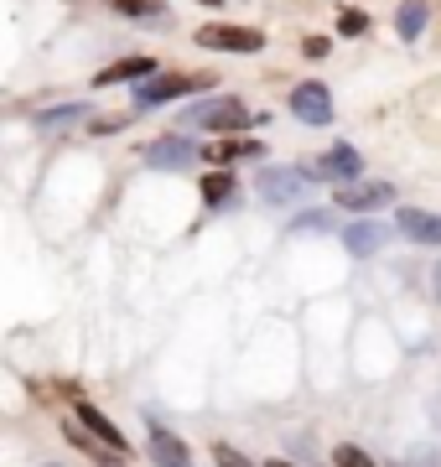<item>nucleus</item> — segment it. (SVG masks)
Masks as SVG:
<instances>
[{
    "mask_svg": "<svg viewBox=\"0 0 441 467\" xmlns=\"http://www.w3.org/2000/svg\"><path fill=\"white\" fill-rule=\"evenodd\" d=\"M182 125H198V130H244L250 125V109L239 99H203Z\"/></svg>",
    "mask_w": 441,
    "mask_h": 467,
    "instance_id": "1",
    "label": "nucleus"
},
{
    "mask_svg": "<svg viewBox=\"0 0 441 467\" xmlns=\"http://www.w3.org/2000/svg\"><path fill=\"white\" fill-rule=\"evenodd\" d=\"M255 187H260V198L271 202V208H291V202L306 192V177L302 171H291V167H265Z\"/></svg>",
    "mask_w": 441,
    "mask_h": 467,
    "instance_id": "2",
    "label": "nucleus"
},
{
    "mask_svg": "<svg viewBox=\"0 0 441 467\" xmlns=\"http://www.w3.org/2000/svg\"><path fill=\"white\" fill-rule=\"evenodd\" d=\"M385 244H390V223H385V218H354V223L343 229V250L358 254V260L379 254Z\"/></svg>",
    "mask_w": 441,
    "mask_h": 467,
    "instance_id": "3",
    "label": "nucleus"
},
{
    "mask_svg": "<svg viewBox=\"0 0 441 467\" xmlns=\"http://www.w3.org/2000/svg\"><path fill=\"white\" fill-rule=\"evenodd\" d=\"M291 115L302 119V125H333V94H327V84L291 88Z\"/></svg>",
    "mask_w": 441,
    "mask_h": 467,
    "instance_id": "4",
    "label": "nucleus"
},
{
    "mask_svg": "<svg viewBox=\"0 0 441 467\" xmlns=\"http://www.w3.org/2000/svg\"><path fill=\"white\" fill-rule=\"evenodd\" d=\"M146 161H151L156 171H182V167L198 161V146H192L187 135H161V140L146 146Z\"/></svg>",
    "mask_w": 441,
    "mask_h": 467,
    "instance_id": "5",
    "label": "nucleus"
},
{
    "mask_svg": "<svg viewBox=\"0 0 441 467\" xmlns=\"http://www.w3.org/2000/svg\"><path fill=\"white\" fill-rule=\"evenodd\" d=\"M198 42L213 47V52H260L265 47V36H260L255 26H203Z\"/></svg>",
    "mask_w": 441,
    "mask_h": 467,
    "instance_id": "6",
    "label": "nucleus"
},
{
    "mask_svg": "<svg viewBox=\"0 0 441 467\" xmlns=\"http://www.w3.org/2000/svg\"><path fill=\"white\" fill-rule=\"evenodd\" d=\"M213 78H187V73H167V78H151V84H136V99L140 104H167V99H182L192 88H208Z\"/></svg>",
    "mask_w": 441,
    "mask_h": 467,
    "instance_id": "7",
    "label": "nucleus"
},
{
    "mask_svg": "<svg viewBox=\"0 0 441 467\" xmlns=\"http://www.w3.org/2000/svg\"><path fill=\"white\" fill-rule=\"evenodd\" d=\"M358 171H364V156H358L354 146H333L323 161H317V171H312V177H327V182H354Z\"/></svg>",
    "mask_w": 441,
    "mask_h": 467,
    "instance_id": "8",
    "label": "nucleus"
},
{
    "mask_svg": "<svg viewBox=\"0 0 441 467\" xmlns=\"http://www.w3.org/2000/svg\"><path fill=\"white\" fill-rule=\"evenodd\" d=\"M400 234L415 239V244H441V213H426V208H400Z\"/></svg>",
    "mask_w": 441,
    "mask_h": 467,
    "instance_id": "9",
    "label": "nucleus"
},
{
    "mask_svg": "<svg viewBox=\"0 0 441 467\" xmlns=\"http://www.w3.org/2000/svg\"><path fill=\"white\" fill-rule=\"evenodd\" d=\"M395 198L390 182H358V187H343L338 192V208H358V213H369V208H385Z\"/></svg>",
    "mask_w": 441,
    "mask_h": 467,
    "instance_id": "10",
    "label": "nucleus"
},
{
    "mask_svg": "<svg viewBox=\"0 0 441 467\" xmlns=\"http://www.w3.org/2000/svg\"><path fill=\"white\" fill-rule=\"evenodd\" d=\"M78 416H84V431L94 436V441H104L109 451H125V457H130V447H125V431H119V426L104 416V410H94V405H78Z\"/></svg>",
    "mask_w": 441,
    "mask_h": 467,
    "instance_id": "11",
    "label": "nucleus"
},
{
    "mask_svg": "<svg viewBox=\"0 0 441 467\" xmlns=\"http://www.w3.org/2000/svg\"><path fill=\"white\" fill-rule=\"evenodd\" d=\"M151 457H156V467H192L187 462V447L167 426H156V420H151Z\"/></svg>",
    "mask_w": 441,
    "mask_h": 467,
    "instance_id": "12",
    "label": "nucleus"
},
{
    "mask_svg": "<svg viewBox=\"0 0 441 467\" xmlns=\"http://www.w3.org/2000/svg\"><path fill=\"white\" fill-rule=\"evenodd\" d=\"M156 63L151 57H130V63H115L109 73H99V88H115V84H130V78H151Z\"/></svg>",
    "mask_w": 441,
    "mask_h": 467,
    "instance_id": "13",
    "label": "nucleus"
},
{
    "mask_svg": "<svg viewBox=\"0 0 441 467\" xmlns=\"http://www.w3.org/2000/svg\"><path fill=\"white\" fill-rule=\"evenodd\" d=\"M426 21H431L426 0H405V5H400V16H395V26H400V36H405V42H415V36L426 32Z\"/></svg>",
    "mask_w": 441,
    "mask_h": 467,
    "instance_id": "14",
    "label": "nucleus"
},
{
    "mask_svg": "<svg viewBox=\"0 0 441 467\" xmlns=\"http://www.w3.org/2000/svg\"><path fill=\"white\" fill-rule=\"evenodd\" d=\"M78 119H88V104H63V109H42V115H36V125H42V130H63V125H78Z\"/></svg>",
    "mask_w": 441,
    "mask_h": 467,
    "instance_id": "15",
    "label": "nucleus"
},
{
    "mask_svg": "<svg viewBox=\"0 0 441 467\" xmlns=\"http://www.w3.org/2000/svg\"><path fill=\"white\" fill-rule=\"evenodd\" d=\"M229 198H234V177H229V171H213V177L203 182V202L219 208V202H229Z\"/></svg>",
    "mask_w": 441,
    "mask_h": 467,
    "instance_id": "16",
    "label": "nucleus"
},
{
    "mask_svg": "<svg viewBox=\"0 0 441 467\" xmlns=\"http://www.w3.org/2000/svg\"><path fill=\"white\" fill-rule=\"evenodd\" d=\"M119 16H140V21H161V5L156 0H109Z\"/></svg>",
    "mask_w": 441,
    "mask_h": 467,
    "instance_id": "17",
    "label": "nucleus"
},
{
    "mask_svg": "<svg viewBox=\"0 0 441 467\" xmlns=\"http://www.w3.org/2000/svg\"><path fill=\"white\" fill-rule=\"evenodd\" d=\"M333 462L338 467H379L369 451H358V447H333Z\"/></svg>",
    "mask_w": 441,
    "mask_h": 467,
    "instance_id": "18",
    "label": "nucleus"
},
{
    "mask_svg": "<svg viewBox=\"0 0 441 467\" xmlns=\"http://www.w3.org/2000/svg\"><path fill=\"white\" fill-rule=\"evenodd\" d=\"M234 156H260V146L255 140H229V146L213 150V161H234Z\"/></svg>",
    "mask_w": 441,
    "mask_h": 467,
    "instance_id": "19",
    "label": "nucleus"
},
{
    "mask_svg": "<svg viewBox=\"0 0 441 467\" xmlns=\"http://www.w3.org/2000/svg\"><path fill=\"white\" fill-rule=\"evenodd\" d=\"M338 32H343V36H364V32H369V16H364V11H343Z\"/></svg>",
    "mask_w": 441,
    "mask_h": 467,
    "instance_id": "20",
    "label": "nucleus"
},
{
    "mask_svg": "<svg viewBox=\"0 0 441 467\" xmlns=\"http://www.w3.org/2000/svg\"><path fill=\"white\" fill-rule=\"evenodd\" d=\"M213 457H219V467H255V462H244L234 447H213Z\"/></svg>",
    "mask_w": 441,
    "mask_h": 467,
    "instance_id": "21",
    "label": "nucleus"
},
{
    "mask_svg": "<svg viewBox=\"0 0 441 467\" xmlns=\"http://www.w3.org/2000/svg\"><path fill=\"white\" fill-rule=\"evenodd\" d=\"M291 229H327V213H302Z\"/></svg>",
    "mask_w": 441,
    "mask_h": 467,
    "instance_id": "22",
    "label": "nucleus"
},
{
    "mask_svg": "<svg viewBox=\"0 0 441 467\" xmlns=\"http://www.w3.org/2000/svg\"><path fill=\"white\" fill-rule=\"evenodd\" d=\"M306 57H327V36H306Z\"/></svg>",
    "mask_w": 441,
    "mask_h": 467,
    "instance_id": "23",
    "label": "nucleus"
},
{
    "mask_svg": "<svg viewBox=\"0 0 441 467\" xmlns=\"http://www.w3.org/2000/svg\"><path fill=\"white\" fill-rule=\"evenodd\" d=\"M431 281H436V301H441V265H436V275H431Z\"/></svg>",
    "mask_w": 441,
    "mask_h": 467,
    "instance_id": "24",
    "label": "nucleus"
},
{
    "mask_svg": "<svg viewBox=\"0 0 441 467\" xmlns=\"http://www.w3.org/2000/svg\"><path fill=\"white\" fill-rule=\"evenodd\" d=\"M198 5H223V0H198Z\"/></svg>",
    "mask_w": 441,
    "mask_h": 467,
    "instance_id": "25",
    "label": "nucleus"
},
{
    "mask_svg": "<svg viewBox=\"0 0 441 467\" xmlns=\"http://www.w3.org/2000/svg\"><path fill=\"white\" fill-rule=\"evenodd\" d=\"M271 467H296V462H271Z\"/></svg>",
    "mask_w": 441,
    "mask_h": 467,
    "instance_id": "26",
    "label": "nucleus"
}]
</instances>
